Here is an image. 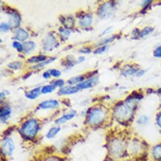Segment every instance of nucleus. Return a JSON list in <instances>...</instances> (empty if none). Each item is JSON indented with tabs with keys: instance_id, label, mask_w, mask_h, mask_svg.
<instances>
[{
	"instance_id": "obj_1",
	"label": "nucleus",
	"mask_w": 161,
	"mask_h": 161,
	"mask_svg": "<svg viewBox=\"0 0 161 161\" xmlns=\"http://www.w3.org/2000/svg\"><path fill=\"white\" fill-rule=\"evenodd\" d=\"M39 130V123L35 119H30L23 124L21 128V133L28 139L33 138Z\"/></svg>"
},
{
	"instance_id": "obj_2",
	"label": "nucleus",
	"mask_w": 161,
	"mask_h": 161,
	"mask_svg": "<svg viewBox=\"0 0 161 161\" xmlns=\"http://www.w3.org/2000/svg\"><path fill=\"white\" fill-rule=\"evenodd\" d=\"M133 109V107L128 105L127 103L126 105H118L114 110V114H115L116 118H117L120 120H126L132 117Z\"/></svg>"
},
{
	"instance_id": "obj_3",
	"label": "nucleus",
	"mask_w": 161,
	"mask_h": 161,
	"mask_svg": "<svg viewBox=\"0 0 161 161\" xmlns=\"http://www.w3.org/2000/svg\"><path fill=\"white\" fill-rule=\"evenodd\" d=\"M105 117V113L101 108L92 109L88 115V123L91 125H97L103 122Z\"/></svg>"
},
{
	"instance_id": "obj_4",
	"label": "nucleus",
	"mask_w": 161,
	"mask_h": 161,
	"mask_svg": "<svg viewBox=\"0 0 161 161\" xmlns=\"http://www.w3.org/2000/svg\"><path fill=\"white\" fill-rule=\"evenodd\" d=\"M114 11V6L111 2H105L100 7L98 10V14L101 17L107 18L110 17Z\"/></svg>"
},
{
	"instance_id": "obj_5",
	"label": "nucleus",
	"mask_w": 161,
	"mask_h": 161,
	"mask_svg": "<svg viewBox=\"0 0 161 161\" xmlns=\"http://www.w3.org/2000/svg\"><path fill=\"white\" fill-rule=\"evenodd\" d=\"M14 141L10 138H6L3 140L2 144V151L5 155H10L14 151Z\"/></svg>"
},
{
	"instance_id": "obj_6",
	"label": "nucleus",
	"mask_w": 161,
	"mask_h": 161,
	"mask_svg": "<svg viewBox=\"0 0 161 161\" xmlns=\"http://www.w3.org/2000/svg\"><path fill=\"white\" fill-rule=\"evenodd\" d=\"M57 45V42L55 37L51 34H48L43 41V48L46 51H51L55 48Z\"/></svg>"
},
{
	"instance_id": "obj_7",
	"label": "nucleus",
	"mask_w": 161,
	"mask_h": 161,
	"mask_svg": "<svg viewBox=\"0 0 161 161\" xmlns=\"http://www.w3.org/2000/svg\"><path fill=\"white\" fill-rule=\"evenodd\" d=\"M98 83V77H92L88 78L85 81L82 82L81 83L78 84L77 86L79 89H87L91 88L93 86L96 85Z\"/></svg>"
},
{
	"instance_id": "obj_8",
	"label": "nucleus",
	"mask_w": 161,
	"mask_h": 161,
	"mask_svg": "<svg viewBox=\"0 0 161 161\" xmlns=\"http://www.w3.org/2000/svg\"><path fill=\"white\" fill-rule=\"evenodd\" d=\"M39 108L42 109H53L56 108L60 106V103L57 100H49L43 101L39 104Z\"/></svg>"
},
{
	"instance_id": "obj_9",
	"label": "nucleus",
	"mask_w": 161,
	"mask_h": 161,
	"mask_svg": "<svg viewBox=\"0 0 161 161\" xmlns=\"http://www.w3.org/2000/svg\"><path fill=\"white\" fill-rule=\"evenodd\" d=\"M21 18L19 14L16 12H12L10 14V19H9V23L10 28H17L20 24Z\"/></svg>"
},
{
	"instance_id": "obj_10",
	"label": "nucleus",
	"mask_w": 161,
	"mask_h": 161,
	"mask_svg": "<svg viewBox=\"0 0 161 161\" xmlns=\"http://www.w3.org/2000/svg\"><path fill=\"white\" fill-rule=\"evenodd\" d=\"M29 37V34L26 30L23 28H19L17 30L15 33V36H14V39L16 40L20 41V42H24V41L27 40Z\"/></svg>"
},
{
	"instance_id": "obj_11",
	"label": "nucleus",
	"mask_w": 161,
	"mask_h": 161,
	"mask_svg": "<svg viewBox=\"0 0 161 161\" xmlns=\"http://www.w3.org/2000/svg\"><path fill=\"white\" fill-rule=\"evenodd\" d=\"M80 89L77 86H65L61 88L59 91V94L60 95H69V94H73L75 93L78 92Z\"/></svg>"
},
{
	"instance_id": "obj_12",
	"label": "nucleus",
	"mask_w": 161,
	"mask_h": 161,
	"mask_svg": "<svg viewBox=\"0 0 161 161\" xmlns=\"http://www.w3.org/2000/svg\"><path fill=\"white\" fill-rule=\"evenodd\" d=\"M77 114V112L76 111H71L70 113L65 114H64L63 116H62L61 117L58 118L55 122H56L57 124L60 125V124H63L65 123L66 121H69L70 120H71L72 118H74Z\"/></svg>"
},
{
	"instance_id": "obj_13",
	"label": "nucleus",
	"mask_w": 161,
	"mask_h": 161,
	"mask_svg": "<svg viewBox=\"0 0 161 161\" xmlns=\"http://www.w3.org/2000/svg\"><path fill=\"white\" fill-rule=\"evenodd\" d=\"M10 114H11V109L10 107L5 106L1 108V112H0V117H1L2 123H5L7 120L10 117Z\"/></svg>"
},
{
	"instance_id": "obj_14",
	"label": "nucleus",
	"mask_w": 161,
	"mask_h": 161,
	"mask_svg": "<svg viewBox=\"0 0 161 161\" xmlns=\"http://www.w3.org/2000/svg\"><path fill=\"white\" fill-rule=\"evenodd\" d=\"M93 22V18L91 15H83L80 20V26L85 28L90 26Z\"/></svg>"
},
{
	"instance_id": "obj_15",
	"label": "nucleus",
	"mask_w": 161,
	"mask_h": 161,
	"mask_svg": "<svg viewBox=\"0 0 161 161\" xmlns=\"http://www.w3.org/2000/svg\"><path fill=\"white\" fill-rule=\"evenodd\" d=\"M41 91H42V88L40 87L36 88L34 89H32V90L30 91V92H27L26 94V96L28 99L30 100H34L36 98H37L40 94Z\"/></svg>"
},
{
	"instance_id": "obj_16",
	"label": "nucleus",
	"mask_w": 161,
	"mask_h": 161,
	"mask_svg": "<svg viewBox=\"0 0 161 161\" xmlns=\"http://www.w3.org/2000/svg\"><path fill=\"white\" fill-rule=\"evenodd\" d=\"M112 150L114 155H120L123 150V146L122 143L120 141H115V142H114L112 146Z\"/></svg>"
},
{
	"instance_id": "obj_17",
	"label": "nucleus",
	"mask_w": 161,
	"mask_h": 161,
	"mask_svg": "<svg viewBox=\"0 0 161 161\" xmlns=\"http://www.w3.org/2000/svg\"><path fill=\"white\" fill-rule=\"evenodd\" d=\"M36 45L33 42H26L23 45V51L26 53H30L34 50Z\"/></svg>"
},
{
	"instance_id": "obj_18",
	"label": "nucleus",
	"mask_w": 161,
	"mask_h": 161,
	"mask_svg": "<svg viewBox=\"0 0 161 161\" xmlns=\"http://www.w3.org/2000/svg\"><path fill=\"white\" fill-rule=\"evenodd\" d=\"M84 79H85V76L83 75H80V76H77L71 78L69 80V83L70 85H76V84H80L82 82L84 81Z\"/></svg>"
},
{
	"instance_id": "obj_19",
	"label": "nucleus",
	"mask_w": 161,
	"mask_h": 161,
	"mask_svg": "<svg viewBox=\"0 0 161 161\" xmlns=\"http://www.w3.org/2000/svg\"><path fill=\"white\" fill-rule=\"evenodd\" d=\"M152 155L156 160H161V145H157L153 148Z\"/></svg>"
},
{
	"instance_id": "obj_20",
	"label": "nucleus",
	"mask_w": 161,
	"mask_h": 161,
	"mask_svg": "<svg viewBox=\"0 0 161 161\" xmlns=\"http://www.w3.org/2000/svg\"><path fill=\"white\" fill-rule=\"evenodd\" d=\"M139 70L135 69V68L132 67V66H127V69L123 70L122 74L125 76H129V75L136 74Z\"/></svg>"
},
{
	"instance_id": "obj_21",
	"label": "nucleus",
	"mask_w": 161,
	"mask_h": 161,
	"mask_svg": "<svg viewBox=\"0 0 161 161\" xmlns=\"http://www.w3.org/2000/svg\"><path fill=\"white\" fill-rule=\"evenodd\" d=\"M60 127H53V128H51V129L48 131L47 135H46V137L48 139L53 138V137H54L55 136L60 132Z\"/></svg>"
},
{
	"instance_id": "obj_22",
	"label": "nucleus",
	"mask_w": 161,
	"mask_h": 161,
	"mask_svg": "<svg viewBox=\"0 0 161 161\" xmlns=\"http://www.w3.org/2000/svg\"><path fill=\"white\" fill-rule=\"evenodd\" d=\"M45 60H46V57L44 56V55H39V56L32 57L31 58H30L28 60V62H30V63H36V62H42Z\"/></svg>"
},
{
	"instance_id": "obj_23",
	"label": "nucleus",
	"mask_w": 161,
	"mask_h": 161,
	"mask_svg": "<svg viewBox=\"0 0 161 161\" xmlns=\"http://www.w3.org/2000/svg\"><path fill=\"white\" fill-rule=\"evenodd\" d=\"M154 28H151V27H146V28H143L139 33V37L140 38H143V37H145L146 36H147L148 34L153 32Z\"/></svg>"
},
{
	"instance_id": "obj_24",
	"label": "nucleus",
	"mask_w": 161,
	"mask_h": 161,
	"mask_svg": "<svg viewBox=\"0 0 161 161\" xmlns=\"http://www.w3.org/2000/svg\"><path fill=\"white\" fill-rule=\"evenodd\" d=\"M55 60H56V58H54V57H53V58H50L49 60H45V61L41 62V63L37 64V65L33 66V69H39V68H42V67H44V66L48 65V64L51 63V62L54 61Z\"/></svg>"
},
{
	"instance_id": "obj_25",
	"label": "nucleus",
	"mask_w": 161,
	"mask_h": 161,
	"mask_svg": "<svg viewBox=\"0 0 161 161\" xmlns=\"http://www.w3.org/2000/svg\"><path fill=\"white\" fill-rule=\"evenodd\" d=\"M54 89H55V87L52 85H45V86L42 88V91H41V92L45 94H48V93H51L52 92H53Z\"/></svg>"
},
{
	"instance_id": "obj_26",
	"label": "nucleus",
	"mask_w": 161,
	"mask_h": 161,
	"mask_svg": "<svg viewBox=\"0 0 161 161\" xmlns=\"http://www.w3.org/2000/svg\"><path fill=\"white\" fill-rule=\"evenodd\" d=\"M8 67L12 70H18L22 67V63L20 62H14L8 64Z\"/></svg>"
},
{
	"instance_id": "obj_27",
	"label": "nucleus",
	"mask_w": 161,
	"mask_h": 161,
	"mask_svg": "<svg viewBox=\"0 0 161 161\" xmlns=\"http://www.w3.org/2000/svg\"><path fill=\"white\" fill-rule=\"evenodd\" d=\"M64 84H65V82H64L63 80H53V81L51 83V85H53V86H54L55 88H56V87L62 88L64 85Z\"/></svg>"
},
{
	"instance_id": "obj_28",
	"label": "nucleus",
	"mask_w": 161,
	"mask_h": 161,
	"mask_svg": "<svg viewBox=\"0 0 161 161\" xmlns=\"http://www.w3.org/2000/svg\"><path fill=\"white\" fill-rule=\"evenodd\" d=\"M13 47L17 50L19 52H22L23 51V45H22L18 41H14L13 42Z\"/></svg>"
},
{
	"instance_id": "obj_29",
	"label": "nucleus",
	"mask_w": 161,
	"mask_h": 161,
	"mask_svg": "<svg viewBox=\"0 0 161 161\" xmlns=\"http://www.w3.org/2000/svg\"><path fill=\"white\" fill-rule=\"evenodd\" d=\"M148 121V117L147 116H141L137 120V123L139 125H144L146 124Z\"/></svg>"
},
{
	"instance_id": "obj_30",
	"label": "nucleus",
	"mask_w": 161,
	"mask_h": 161,
	"mask_svg": "<svg viewBox=\"0 0 161 161\" xmlns=\"http://www.w3.org/2000/svg\"><path fill=\"white\" fill-rule=\"evenodd\" d=\"M107 48H108V46L107 45H103V46H101V47H100V48H98L97 49H96L95 51H94V53H95V54H100V53H104L105 51H106L107 50Z\"/></svg>"
},
{
	"instance_id": "obj_31",
	"label": "nucleus",
	"mask_w": 161,
	"mask_h": 161,
	"mask_svg": "<svg viewBox=\"0 0 161 161\" xmlns=\"http://www.w3.org/2000/svg\"><path fill=\"white\" fill-rule=\"evenodd\" d=\"M10 25L8 23H1V26H0V29H1L2 32H7L10 30Z\"/></svg>"
},
{
	"instance_id": "obj_32",
	"label": "nucleus",
	"mask_w": 161,
	"mask_h": 161,
	"mask_svg": "<svg viewBox=\"0 0 161 161\" xmlns=\"http://www.w3.org/2000/svg\"><path fill=\"white\" fill-rule=\"evenodd\" d=\"M50 74L53 77H60V75H61V72H60L59 70L57 69H51L50 70Z\"/></svg>"
},
{
	"instance_id": "obj_33",
	"label": "nucleus",
	"mask_w": 161,
	"mask_h": 161,
	"mask_svg": "<svg viewBox=\"0 0 161 161\" xmlns=\"http://www.w3.org/2000/svg\"><path fill=\"white\" fill-rule=\"evenodd\" d=\"M154 56L157 58H161V45L157 47L154 51Z\"/></svg>"
},
{
	"instance_id": "obj_34",
	"label": "nucleus",
	"mask_w": 161,
	"mask_h": 161,
	"mask_svg": "<svg viewBox=\"0 0 161 161\" xmlns=\"http://www.w3.org/2000/svg\"><path fill=\"white\" fill-rule=\"evenodd\" d=\"M60 33L68 37L70 35V31L68 29H65V28H60Z\"/></svg>"
},
{
	"instance_id": "obj_35",
	"label": "nucleus",
	"mask_w": 161,
	"mask_h": 161,
	"mask_svg": "<svg viewBox=\"0 0 161 161\" xmlns=\"http://www.w3.org/2000/svg\"><path fill=\"white\" fill-rule=\"evenodd\" d=\"M114 38H115V36H114V37H111V38H108V39H105V40H103V41H102L101 42H100V44H106V43H108V42H112V41H113Z\"/></svg>"
},
{
	"instance_id": "obj_36",
	"label": "nucleus",
	"mask_w": 161,
	"mask_h": 161,
	"mask_svg": "<svg viewBox=\"0 0 161 161\" xmlns=\"http://www.w3.org/2000/svg\"><path fill=\"white\" fill-rule=\"evenodd\" d=\"M157 123L159 127L161 128V112L157 116Z\"/></svg>"
},
{
	"instance_id": "obj_37",
	"label": "nucleus",
	"mask_w": 161,
	"mask_h": 161,
	"mask_svg": "<svg viewBox=\"0 0 161 161\" xmlns=\"http://www.w3.org/2000/svg\"><path fill=\"white\" fill-rule=\"evenodd\" d=\"M145 73H146V71H144V70H139L135 75L137 77H141V76H143Z\"/></svg>"
},
{
	"instance_id": "obj_38",
	"label": "nucleus",
	"mask_w": 161,
	"mask_h": 161,
	"mask_svg": "<svg viewBox=\"0 0 161 161\" xmlns=\"http://www.w3.org/2000/svg\"><path fill=\"white\" fill-rule=\"evenodd\" d=\"M51 74H50V72H48V71H46V72H45L43 75H42V77H43L44 79H45V80H47V79H49L51 77Z\"/></svg>"
},
{
	"instance_id": "obj_39",
	"label": "nucleus",
	"mask_w": 161,
	"mask_h": 161,
	"mask_svg": "<svg viewBox=\"0 0 161 161\" xmlns=\"http://www.w3.org/2000/svg\"><path fill=\"white\" fill-rule=\"evenodd\" d=\"M80 52L85 53H88L91 52V49H90V48H83V49L80 50Z\"/></svg>"
},
{
	"instance_id": "obj_40",
	"label": "nucleus",
	"mask_w": 161,
	"mask_h": 161,
	"mask_svg": "<svg viewBox=\"0 0 161 161\" xmlns=\"http://www.w3.org/2000/svg\"><path fill=\"white\" fill-rule=\"evenodd\" d=\"M84 60H85V57H79V59H78V62H83Z\"/></svg>"
},
{
	"instance_id": "obj_41",
	"label": "nucleus",
	"mask_w": 161,
	"mask_h": 161,
	"mask_svg": "<svg viewBox=\"0 0 161 161\" xmlns=\"http://www.w3.org/2000/svg\"><path fill=\"white\" fill-rule=\"evenodd\" d=\"M46 161H59L56 160V159H48V160H47Z\"/></svg>"
},
{
	"instance_id": "obj_42",
	"label": "nucleus",
	"mask_w": 161,
	"mask_h": 161,
	"mask_svg": "<svg viewBox=\"0 0 161 161\" xmlns=\"http://www.w3.org/2000/svg\"><path fill=\"white\" fill-rule=\"evenodd\" d=\"M157 93H158L159 94H160V95H161V88L160 89H158V91H157Z\"/></svg>"
}]
</instances>
